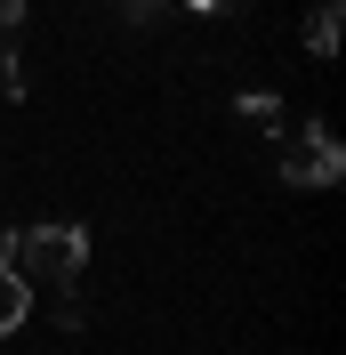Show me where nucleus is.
I'll use <instances>...</instances> for the list:
<instances>
[{"instance_id": "4", "label": "nucleus", "mask_w": 346, "mask_h": 355, "mask_svg": "<svg viewBox=\"0 0 346 355\" xmlns=\"http://www.w3.org/2000/svg\"><path fill=\"white\" fill-rule=\"evenodd\" d=\"M338 33H346V8H338V0H322V8L306 17V49H314V57H338Z\"/></svg>"}, {"instance_id": "3", "label": "nucleus", "mask_w": 346, "mask_h": 355, "mask_svg": "<svg viewBox=\"0 0 346 355\" xmlns=\"http://www.w3.org/2000/svg\"><path fill=\"white\" fill-rule=\"evenodd\" d=\"M17 24H24V8H17V0H0V89H8V97H24V65H17Z\"/></svg>"}, {"instance_id": "7", "label": "nucleus", "mask_w": 346, "mask_h": 355, "mask_svg": "<svg viewBox=\"0 0 346 355\" xmlns=\"http://www.w3.org/2000/svg\"><path fill=\"white\" fill-rule=\"evenodd\" d=\"M57 323H65V331H81V323H89V307H81V291H57Z\"/></svg>"}, {"instance_id": "5", "label": "nucleus", "mask_w": 346, "mask_h": 355, "mask_svg": "<svg viewBox=\"0 0 346 355\" xmlns=\"http://www.w3.org/2000/svg\"><path fill=\"white\" fill-rule=\"evenodd\" d=\"M24 315H33V291H24L17 275H8V266H0V331H17Z\"/></svg>"}, {"instance_id": "6", "label": "nucleus", "mask_w": 346, "mask_h": 355, "mask_svg": "<svg viewBox=\"0 0 346 355\" xmlns=\"http://www.w3.org/2000/svg\"><path fill=\"white\" fill-rule=\"evenodd\" d=\"M242 113H250L258 130H274V121H282V97H274V89H250V97H242Z\"/></svg>"}, {"instance_id": "1", "label": "nucleus", "mask_w": 346, "mask_h": 355, "mask_svg": "<svg viewBox=\"0 0 346 355\" xmlns=\"http://www.w3.org/2000/svg\"><path fill=\"white\" fill-rule=\"evenodd\" d=\"M0 266L17 275L24 291H73L89 266V226L57 218V226H17V234H0Z\"/></svg>"}, {"instance_id": "2", "label": "nucleus", "mask_w": 346, "mask_h": 355, "mask_svg": "<svg viewBox=\"0 0 346 355\" xmlns=\"http://www.w3.org/2000/svg\"><path fill=\"white\" fill-rule=\"evenodd\" d=\"M282 178H290V186H338V178H346V146H338V130H330V121H306L298 146L282 154Z\"/></svg>"}]
</instances>
